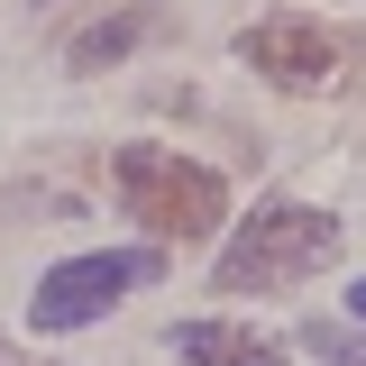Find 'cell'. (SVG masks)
<instances>
[{"label":"cell","instance_id":"obj_2","mask_svg":"<svg viewBox=\"0 0 366 366\" xmlns=\"http://www.w3.org/2000/svg\"><path fill=\"white\" fill-rule=\"evenodd\" d=\"M339 257V220L312 211V202H266L257 220H238V238L220 247V293H284Z\"/></svg>","mask_w":366,"mask_h":366},{"label":"cell","instance_id":"obj_8","mask_svg":"<svg viewBox=\"0 0 366 366\" xmlns=\"http://www.w3.org/2000/svg\"><path fill=\"white\" fill-rule=\"evenodd\" d=\"M348 312H357V320H366V284H357V293H348Z\"/></svg>","mask_w":366,"mask_h":366},{"label":"cell","instance_id":"obj_7","mask_svg":"<svg viewBox=\"0 0 366 366\" xmlns=\"http://www.w3.org/2000/svg\"><path fill=\"white\" fill-rule=\"evenodd\" d=\"M302 348H312L320 366H366V330H339V320H312V330H302Z\"/></svg>","mask_w":366,"mask_h":366},{"label":"cell","instance_id":"obj_3","mask_svg":"<svg viewBox=\"0 0 366 366\" xmlns=\"http://www.w3.org/2000/svg\"><path fill=\"white\" fill-rule=\"evenodd\" d=\"M165 257L156 247H101V257H64L55 274H37V293H28V320L37 330H83V320H110L119 293L137 284H156Z\"/></svg>","mask_w":366,"mask_h":366},{"label":"cell","instance_id":"obj_4","mask_svg":"<svg viewBox=\"0 0 366 366\" xmlns=\"http://www.w3.org/2000/svg\"><path fill=\"white\" fill-rule=\"evenodd\" d=\"M238 64H257L274 92H330L339 83V37L320 28V19H257V28H238Z\"/></svg>","mask_w":366,"mask_h":366},{"label":"cell","instance_id":"obj_1","mask_svg":"<svg viewBox=\"0 0 366 366\" xmlns=\"http://www.w3.org/2000/svg\"><path fill=\"white\" fill-rule=\"evenodd\" d=\"M110 183H119L129 220H147L156 238H183V247L229 220V183L174 147H110Z\"/></svg>","mask_w":366,"mask_h":366},{"label":"cell","instance_id":"obj_5","mask_svg":"<svg viewBox=\"0 0 366 366\" xmlns=\"http://www.w3.org/2000/svg\"><path fill=\"white\" fill-rule=\"evenodd\" d=\"M174 357L183 366H284V348H274L266 330H247V320H183Z\"/></svg>","mask_w":366,"mask_h":366},{"label":"cell","instance_id":"obj_6","mask_svg":"<svg viewBox=\"0 0 366 366\" xmlns=\"http://www.w3.org/2000/svg\"><path fill=\"white\" fill-rule=\"evenodd\" d=\"M147 28H156V9H129V19H110V28H83V37H74V64H83V74L92 64H119Z\"/></svg>","mask_w":366,"mask_h":366}]
</instances>
